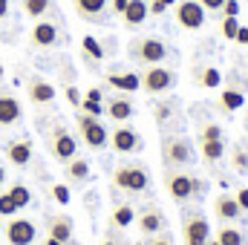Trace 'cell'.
<instances>
[{
	"mask_svg": "<svg viewBox=\"0 0 248 245\" xmlns=\"http://www.w3.org/2000/svg\"><path fill=\"white\" fill-rule=\"evenodd\" d=\"M127 55L139 63V66H156V63L168 61L170 49H168V44H165L162 38H156V35H141V38H133V41H130Z\"/></svg>",
	"mask_w": 248,
	"mask_h": 245,
	"instance_id": "6da1fadb",
	"label": "cell"
},
{
	"mask_svg": "<svg viewBox=\"0 0 248 245\" xmlns=\"http://www.w3.org/2000/svg\"><path fill=\"white\" fill-rule=\"evenodd\" d=\"M162 162L165 168H187L196 162V150L185 136H165L162 138Z\"/></svg>",
	"mask_w": 248,
	"mask_h": 245,
	"instance_id": "7a4b0ae2",
	"label": "cell"
},
{
	"mask_svg": "<svg viewBox=\"0 0 248 245\" xmlns=\"http://www.w3.org/2000/svg\"><path fill=\"white\" fill-rule=\"evenodd\" d=\"M139 78H141V90L147 95H165V92H170L176 87V72L170 66H165V63L144 66L139 72Z\"/></svg>",
	"mask_w": 248,
	"mask_h": 245,
	"instance_id": "3957f363",
	"label": "cell"
},
{
	"mask_svg": "<svg viewBox=\"0 0 248 245\" xmlns=\"http://www.w3.org/2000/svg\"><path fill=\"white\" fill-rule=\"evenodd\" d=\"M78 136H81V141L90 147V150H104L107 144H110V130L101 124V119H95V116H87V113H78Z\"/></svg>",
	"mask_w": 248,
	"mask_h": 245,
	"instance_id": "277c9868",
	"label": "cell"
},
{
	"mask_svg": "<svg viewBox=\"0 0 248 245\" xmlns=\"http://www.w3.org/2000/svg\"><path fill=\"white\" fill-rule=\"evenodd\" d=\"M113 184L119 190H127V193H144L150 187V173L144 170V165H119L116 173H113Z\"/></svg>",
	"mask_w": 248,
	"mask_h": 245,
	"instance_id": "5b68a950",
	"label": "cell"
},
{
	"mask_svg": "<svg viewBox=\"0 0 248 245\" xmlns=\"http://www.w3.org/2000/svg\"><path fill=\"white\" fill-rule=\"evenodd\" d=\"M211 243V222L199 211L182 214V245H208Z\"/></svg>",
	"mask_w": 248,
	"mask_h": 245,
	"instance_id": "8992f818",
	"label": "cell"
},
{
	"mask_svg": "<svg viewBox=\"0 0 248 245\" xmlns=\"http://www.w3.org/2000/svg\"><path fill=\"white\" fill-rule=\"evenodd\" d=\"M193 179L196 173L190 170H182V168H168L165 170V190L170 193L173 202H190L193 199Z\"/></svg>",
	"mask_w": 248,
	"mask_h": 245,
	"instance_id": "52a82bcc",
	"label": "cell"
},
{
	"mask_svg": "<svg viewBox=\"0 0 248 245\" xmlns=\"http://www.w3.org/2000/svg\"><path fill=\"white\" fill-rule=\"evenodd\" d=\"M49 153H52L61 165H66L69 159L78 156V141H75V136H72L66 127H61V124L49 133Z\"/></svg>",
	"mask_w": 248,
	"mask_h": 245,
	"instance_id": "ba28073f",
	"label": "cell"
},
{
	"mask_svg": "<svg viewBox=\"0 0 248 245\" xmlns=\"http://www.w3.org/2000/svg\"><path fill=\"white\" fill-rule=\"evenodd\" d=\"M110 144H113V150L116 153H139L141 147H144V141H141V133L136 130V127H130V124H116L113 127V133H110Z\"/></svg>",
	"mask_w": 248,
	"mask_h": 245,
	"instance_id": "9c48e42d",
	"label": "cell"
},
{
	"mask_svg": "<svg viewBox=\"0 0 248 245\" xmlns=\"http://www.w3.org/2000/svg\"><path fill=\"white\" fill-rule=\"evenodd\" d=\"M9 245H35V237H38V228L32 219H23V216H12L3 228Z\"/></svg>",
	"mask_w": 248,
	"mask_h": 245,
	"instance_id": "30bf717a",
	"label": "cell"
},
{
	"mask_svg": "<svg viewBox=\"0 0 248 245\" xmlns=\"http://www.w3.org/2000/svg\"><path fill=\"white\" fill-rule=\"evenodd\" d=\"M176 23L182 26V29H187V32H196V29H202L205 26V9L196 3V0H179L176 6Z\"/></svg>",
	"mask_w": 248,
	"mask_h": 245,
	"instance_id": "8fae6325",
	"label": "cell"
},
{
	"mask_svg": "<svg viewBox=\"0 0 248 245\" xmlns=\"http://www.w3.org/2000/svg\"><path fill=\"white\" fill-rule=\"evenodd\" d=\"M29 44L38 46V49H49V46L61 44V26H58L55 20H44V17H41V20L32 26V32H29Z\"/></svg>",
	"mask_w": 248,
	"mask_h": 245,
	"instance_id": "7c38bea8",
	"label": "cell"
},
{
	"mask_svg": "<svg viewBox=\"0 0 248 245\" xmlns=\"http://www.w3.org/2000/svg\"><path fill=\"white\" fill-rule=\"evenodd\" d=\"M136 225H139V231H141L144 237H156V234H165V228H168V216L162 214V208L147 205V208L136 216Z\"/></svg>",
	"mask_w": 248,
	"mask_h": 245,
	"instance_id": "4fadbf2b",
	"label": "cell"
},
{
	"mask_svg": "<svg viewBox=\"0 0 248 245\" xmlns=\"http://www.w3.org/2000/svg\"><path fill=\"white\" fill-rule=\"evenodd\" d=\"M72 9L81 20L90 23H104L110 12V0H72Z\"/></svg>",
	"mask_w": 248,
	"mask_h": 245,
	"instance_id": "5bb4252c",
	"label": "cell"
},
{
	"mask_svg": "<svg viewBox=\"0 0 248 245\" xmlns=\"http://www.w3.org/2000/svg\"><path fill=\"white\" fill-rule=\"evenodd\" d=\"M104 116H110L116 124H124V122H130V119L136 116V104H133V98H130L127 92H119V95L107 98V104H104Z\"/></svg>",
	"mask_w": 248,
	"mask_h": 245,
	"instance_id": "9a60e30c",
	"label": "cell"
},
{
	"mask_svg": "<svg viewBox=\"0 0 248 245\" xmlns=\"http://www.w3.org/2000/svg\"><path fill=\"white\" fill-rule=\"evenodd\" d=\"M26 95H29L32 104H52V101H55V87H52L46 78L32 75V78L26 81Z\"/></svg>",
	"mask_w": 248,
	"mask_h": 245,
	"instance_id": "2e32d148",
	"label": "cell"
},
{
	"mask_svg": "<svg viewBox=\"0 0 248 245\" xmlns=\"http://www.w3.org/2000/svg\"><path fill=\"white\" fill-rule=\"evenodd\" d=\"M214 214H217L219 222H237V219L243 216V208L237 205L234 193H219V196L214 199Z\"/></svg>",
	"mask_w": 248,
	"mask_h": 245,
	"instance_id": "e0dca14e",
	"label": "cell"
},
{
	"mask_svg": "<svg viewBox=\"0 0 248 245\" xmlns=\"http://www.w3.org/2000/svg\"><path fill=\"white\" fill-rule=\"evenodd\" d=\"M20 116H23L20 101H17L9 90H3V92H0V127L17 124V122H20Z\"/></svg>",
	"mask_w": 248,
	"mask_h": 245,
	"instance_id": "ac0fdd59",
	"label": "cell"
},
{
	"mask_svg": "<svg viewBox=\"0 0 248 245\" xmlns=\"http://www.w3.org/2000/svg\"><path fill=\"white\" fill-rule=\"evenodd\" d=\"M150 17V9H147V0H130L127 3V9L122 12V20L124 26H130V29H136V26H141L144 20Z\"/></svg>",
	"mask_w": 248,
	"mask_h": 245,
	"instance_id": "d6986e66",
	"label": "cell"
},
{
	"mask_svg": "<svg viewBox=\"0 0 248 245\" xmlns=\"http://www.w3.org/2000/svg\"><path fill=\"white\" fill-rule=\"evenodd\" d=\"M107 84L113 87V90H119V92H136V90H141V78H139V72H110L107 75Z\"/></svg>",
	"mask_w": 248,
	"mask_h": 245,
	"instance_id": "ffe728a7",
	"label": "cell"
},
{
	"mask_svg": "<svg viewBox=\"0 0 248 245\" xmlns=\"http://www.w3.org/2000/svg\"><path fill=\"white\" fill-rule=\"evenodd\" d=\"M6 159L15 168H26L32 162V144L29 141H9L6 144Z\"/></svg>",
	"mask_w": 248,
	"mask_h": 245,
	"instance_id": "44dd1931",
	"label": "cell"
},
{
	"mask_svg": "<svg viewBox=\"0 0 248 245\" xmlns=\"http://www.w3.org/2000/svg\"><path fill=\"white\" fill-rule=\"evenodd\" d=\"M176 113H179V101H176V98H162V101L153 107V122L165 127V124L176 122Z\"/></svg>",
	"mask_w": 248,
	"mask_h": 245,
	"instance_id": "7402d4cb",
	"label": "cell"
},
{
	"mask_svg": "<svg viewBox=\"0 0 248 245\" xmlns=\"http://www.w3.org/2000/svg\"><path fill=\"white\" fill-rule=\"evenodd\" d=\"M214 240L219 245H246V231L237 228V225H231V222H222Z\"/></svg>",
	"mask_w": 248,
	"mask_h": 245,
	"instance_id": "603a6c76",
	"label": "cell"
},
{
	"mask_svg": "<svg viewBox=\"0 0 248 245\" xmlns=\"http://www.w3.org/2000/svg\"><path fill=\"white\" fill-rule=\"evenodd\" d=\"M46 237H52V240H58V243H69L72 240V219L69 216H52L49 219V234Z\"/></svg>",
	"mask_w": 248,
	"mask_h": 245,
	"instance_id": "cb8c5ba5",
	"label": "cell"
},
{
	"mask_svg": "<svg viewBox=\"0 0 248 245\" xmlns=\"http://www.w3.org/2000/svg\"><path fill=\"white\" fill-rule=\"evenodd\" d=\"M243 104H246V92H243L240 87H231V84H228V87L222 90V95H219V107H222L225 113H234V110H240Z\"/></svg>",
	"mask_w": 248,
	"mask_h": 245,
	"instance_id": "d4e9b609",
	"label": "cell"
},
{
	"mask_svg": "<svg viewBox=\"0 0 248 245\" xmlns=\"http://www.w3.org/2000/svg\"><path fill=\"white\" fill-rule=\"evenodd\" d=\"M199 153L208 165H217L222 156H225V138H211V141H199Z\"/></svg>",
	"mask_w": 248,
	"mask_h": 245,
	"instance_id": "484cf974",
	"label": "cell"
},
{
	"mask_svg": "<svg viewBox=\"0 0 248 245\" xmlns=\"http://www.w3.org/2000/svg\"><path fill=\"white\" fill-rule=\"evenodd\" d=\"M193 75H196V84L199 87H208V90H214V87L222 84V72L217 66H196Z\"/></svg>",
	"mask_w": 248,
	"mask_h": 245,
	"instance_id": "4316f807",
	"label": "cell"
},
{
	"mask_svg": "<svg viewBox=\"0 0 248 245\" xmlns=\"http://www.w3.org/2000/svg\"><path fill=\"white\" fill-rule=\"evenodd\" d=\"M63 170H66V179H69V182H87V179H90V162H87V159H78V156H75V159L66 162Z\"/></svg>",
	"mask_w": 248,
	"mask_h": 245,
	"instance_id": "83f0119b",
	"label": "cell"
},
{
	"mask_svg": "<svg viewBox=\"0 0 248 245\" xmlns=\"http://www.w3.org/2000/svg\"><path fill=\"white\" fill-rule=\"evenodd\" d=\"M136 222V211L130 208V205H119L116 211H113V219H110V225H116L119 231H124V228H130Z\"/></svg>",
	"mask_w": 248,
	"mask_h": 245,
	"instance_id": "f1b7e54d",
	"label": "cell"
},
{
	"mask_svg": "<svg viewBox=\"0 0 248 245\" xmlns=\"http://www.w3.org/2000/svg\"><path fill=\"white\" fill-rule=\"evenodd\" d=\"M52 9V0H23V15L32 20H41Z\"/></svg>",
	"mask_w": 248,
	"mask_h": 245,
	"instance_id": "f546056e",
	"label": "cell"
},
{
	"mask_svg": "<svg viewBox=\"0 0 248 245\" xmlns=\"http://www.w3.org/2000/svg\"><path fill=\"white\" fill-rule=\"evenodd\" d=\"M81 49H84V55L93 58V61H104V55H107V49L101 46V41L93 38V35H87V38L81 41Z\"/></svg>",
	"mask_w": 248,
	"mask_h": 245,
	"instance_id": "4dcf8cb0",
	"label": "cell"
},
{
	"mask_svg": "<svg viewBox=\"0 0 248 245\" xmlns=\"http://www.w3.org/2000/svg\"><path fill=\"white\" fill-rule=\"evenodd\" d=\"M6 193H9V199H12V202L17 205V211H23V208H26V205L32 202V190H29L26 184H12V187H9Z\"/></svg>",
	"mask_w": 248,
	"mask_h": 245,
	"instance_id": "1f68e13d",
	"label": "cell"
},
{
	"mask_svg": "<svg viewBox=\"0 0 248 245\" xmlns=\"http://www.w3.org/2000/svg\"><path fill=\"white\" fill-rule=\"evenodd\" d=\"M240 20L237 17H222V23H219V32H222V38L225 41H237V32H240Z\"/></svg>",
	"mask_w": 248,
	"mask_h": 245,
	"instance_id": "d6a6232c",
	"label": "cell"
},
{
	"mask_svg": "<svg viewBox=\"0 0 248 245\" xmlns=\"http://www.w3.org/2000/svg\"><path fill=\"white\" fill-rule=\"evenodd\" d=\"M78 110H81V113H87V116H95V119H101V116H104V104H101V101H87V98H84Z\"/></svg>",
	"mask_w": 248,
	"mask_h": 245,
	"instance_id": "836d02e7",
	"label": "cell"
},
{
	"mask_svg": "<svg viewBox=\"0 0 248 245\" xmlns=\"http://www.w3.org/2000/svg\"><path fill=\"white\" fill-rule=\"evenodd\" d=\"M202 138L211 141V138H225V136H222V127H219V124H205V127L199 130V141H202Z\"/></svg>",
	"mask_w": 248,
	"mask_h": 245,
	"instance_id": "e575fe53",
	"label": "cell"
},
{
	"mask_svg": "<svg viewBox=\"0 0 248 245\" xmlns=\"http://www.w3.org/2000/svg\"><path fill=\"white\" fill-rule=\"evenodd\" d=\"M17 214V205L9 199V193H0V216H15Z\"/></svg>",
	"mask_w": 248,
	"mask_h": 245,
	"instance_id": "d590c367",
	"label": "cell"
},
{
	"mask_svg": "<svg viewBox=\"0 0 248 245\" xmlns=\"http://www.w3.org/2000/svg\"><path fill=\"white\" fill-rule=\"evenodd\" d=\"M222 17H240V0H225L222 9H219Z\"/></svg>",
	"mask_w": 248,
	"mask_h": 245,
	"instance_id": "8d00e7d4",
	"label": "cell"
},
{
	"mask_svg": "<svg viewBox=\"0 0 248 245\" xmlns=\"http://www.w3.org/2000/svg\"><path fill=\"white\" fill-rule=\"evenodd\" d=\"M234 168H237L240 173H248V153L246 150H240V147L234 150Z\"/></svg>",
	"mask_w": 248,
	"mask_h": 245,
	"instance_id": "74e56055",
	"label": "cell"
},
{
	"mask_svg": "<svg viewBox=\"0 0 248 245\" xmlns=\"http://www.w3.org/2000/svg\"><path fill=\"white\" fill-rule=\"evenodd\" d=\"M234 199H237V205L243 208V214H248V184H243V187L234 190Z\"/></svg>",
	"mask_w": 248,
	"mask_h": 245,
	"instance_id": "f35d334b",
	"label": "cell"
},
{
	"mask_svg": "<svg viewBox=\"0 0 248 245\" xmlns=\"http://www.w3.org/2000/svg\"><path fill=\"white\" fill-rule=\"evenodd\" d=\"M66 101H69L72 107H81V101H84V95H81V90L69 84V87H66Z\"/></svg>",
	"mask_w": 248,
	"mask_h": 245,
	"instance_id": "ab89813d",
	"label": "cell"
},
{
	"mask_svg": "<svg viewBox=\"0 0 248 245\" xmlns=\"http://www.w3.org/2000/svg\"><path fill=\"white\" fill-rule=\"evenodd\" d=\"M52 196H55L61 205H69V190H66V184H55V187H52Z\"/></svg>",
	"mask_w": 248,
	"mask_h": 245,
	"instance_id": "60d3db41",
	"label": "cell"
},
{
	"mask_svg": "<svg viewBox=\"0 0 248 245\" xmlns=\"http://www.w3.org/2000/svg\"><path fill=\"white\" fill-rule=\"evenodd\" d=\"M144 245H173V240H170V234H156V237H147Z\"/></svg>",
	"mask_w": 248,
	"mask_h": 245,
	"instance_id": "b9f144b4",
	"label": "cell"
},
{
	"mask_svg": "<svg viewBox=\"0 0 248 245\" xmlns=\"http://www.w3.org/2000/svg\"><path fill=\"white\" fill-rule=\"evenodd\" d=\"M205 193H208V182H202V179L196 176V179H193V199H202Z\"/></svg>",
	"mask_w": 248,
	"mask_h": 245,
	"instance_id": "7bdbcfd3",
	"label": "cell"
},
{
	"mask_svg": "<svg viewBox=\"0 0 248 245\" xmlns=\"http://www.w3.org/2000/svg\"><path fill=\"white\" fill-rule=\"evenodd\" d=\"M196 3H199V6H202L205 12H219L225 0H196Z\"/></svg>",
	"mask_w": 248,
	"mask_h": 245,
	"instance_id": "ee69618b",
	"label": "cell"
},
{
	"mask_svg": "<svg viewBox=\"0 0 248 245\" xmlns=\"http://www.w3.org/2000/svg\"><path fill=\"white\" fill-rule=\"evenodd\" d=\"M84 98H87V101H101V104H104V92H101L98 87H93V90H87V92H84Z\"/></svg>",
	"mask_w": 248,
	"mask_h": 245,
	"instance_id": "f6af8a7d",
	"label": "cell"
},
{
	"mask_svg": "<svg viewBox=\"0 0 248 245\" xmlns=\"http://www.w3.org/2000/svg\"><path fill=\"white\" fill-rule=\"evenodd\" d=\"M127 3H130V0H113V3H110V9H113L116 15H122L124 9H127Z\"/></svg>",
	"mask_w": 248,
	"mask_h": 245,
	"instance_id": "bcb514c9",
	"label": "cell"
},
{
	"mask_svg": "<svg viewBox=\"0 0 248 245\" xmlns=\"http://www.w3.org/2000/svg\"><path fill=\"white\" fill-rule=\"evenodd\" d=\"M237 44L248 46V26H240V32H237Z\"/></svg>",
	"mask_w": 248,
	"mask_h": 245,
	"instance_id": "7dc6e473",
	"label": "cell"
},
{
	"mask_svg": "<svg viewBox=\"0 0 248 245\" xmlns=\"http://www.w3.org/2000/svg\"><path fill=\"white\" fill-rule=\"evenodd\" d=\"M9 15V0H0V17H6Z\"/></svg>",
	"mask_w": 248,
	"mask_h": 245,
	"instance_id": "c3c4849f",
	"label": "cell"
},
{
	"mask_svg": "<svg viewBox=\"0 0 248 245\" xmlns=\"http://www.w3.org/2000/svg\"><path fill=\"white\" fill-rule=\"evenodd\" d=\"M159 3H162V6H176L179 0H159Z\"/></svg>",
	"mask_w": 248,
	"mask_h": 245,
	"instance_id": "681fc988",
	"label": "cell"
},
{
	"mask_svg": "<svg viewBox=\"0 0 248 245\" xmlns=\"http://www.w3.org/2000/svg\"><path fill=\"white\" fill-rule=\"evenodd\" d=\"M3 182H6V170H3V165H0V187H3Z\"/></svg>",
	"mask_w": 248,
	"mask_h": 245,
	"instance_id": "f907efd6",
	"label": "cell"
},
{
	"mask_svg": "<svg viewBox=\"0 0 248 245\" xmlns=\"http://www.w3.org/2000/svg\"><path fill=\"white\" fill-rule=\"evenodd\" d=\"M44 245H63V243H58V240H52V237H46V243Z\"/></svg>",
	"mask_w": 248,
	"mask_h": 245,
	"instance_id": "816d5d0a",
	"label": "cell"
},
{
	"mask_svg": "<svg viewBox=\"0 0 248 245\" xmlns=\"http://www.w3.org/2000/svg\"><path fill=\"white\" fill-rule=\"evenodd\" d=\"M101 245H119V243H113V240H104V243H101Z\"/></svg>",
	"mask_w": 248,
	"mask_h": 245,
	"instance_id": "f5cc1de1",
	"label": "cell"
},
{
	"mask_svg": "<svg viewBox=\"0 0 248 245\" xmlns=\"http://www.w3.org/2000/svg\"><path fill=\"white\" fill-rule=\"evenodd\" d=\"M3 75H6V69H3V63H0V81H3Z\"/></svg>",
	"mask_w": 248,
	"mask_h": 245,
	"instance_id": "db71d44e",
	"label": "cell"
},
{
	"mask_svg": "<svg viewBox=\"0 0 248 245\" xmlns=\"http://www.w3.org/2000/svg\"><path fill=\"white\" fill-rule=\"evenodd\" d=\"M208 245H219V243H217V240H214V237H211V243H208Z\"/></svg>",
	"mask_w": 248,
	"mask_h": 245,
	"instance_id": "11a10c76",
	"label": "cell"
}]
</instances>
